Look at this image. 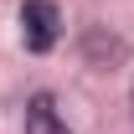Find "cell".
Listing matches in <instances>:
<instances>
[{
  "label": "cell",
  "mask_w": 134,
  "mask_h": 134,
  "mask_svg": "<svg viewBox=\"0 0 134 134\" xmlns=\"http://www.w3.org/2000/svg\"><path fill=\"white\" fill-rule=\"evenodd\" d=\"M26 134H72V129H67V119L57 114V103H52L47 93H36V98L26 103Z\"/></svg>",
  "instance_id": "cell-2"
},
{
  "label": "cell",
  "mask_w": 134,
  "mask_h": 134,
  "mask_svg": "<svg viewBox=\"0 0 134 134\" xmlns=\"http://www.w3.org/2000/svg\"><path fill=\"white\" fill-rule=\"evenodd\" d=\"M57 36H62V10L52 0H26L21 5V41H26V52H52Z\"/></svg>",
  "instance_id": "cell-1"
}]
</instances>
